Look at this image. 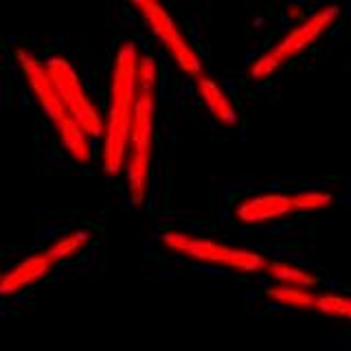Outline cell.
<instances>
[{
  "label": "cell",
  "mask_w": 351,
  "mask_h": 351,
  "mask_svg": "<svg viewBox=\"0 0 351 351\" xmlns=\"http://www.w3.org/2000/svg\"><path fill=\"white\" fill-rule=\"evenodd\" d=\"M93 241V235L88 233L86 228H73L66 230L60 237H55L51 244L44 248L51 255V259L55 261V266H60L64 261L75 259L80 252H84L88 248V244Z\"/></svg>",
  "instance_id": "cell-13"
},
{
  "label": "cell",
  "mask_w": 351,
  "mask_h": 351,
  "mask_svg": "<svg viewBox=\"0 0 351 351\" xmlns=\"http://www.w3.org/2000/svg\"><path fill=\"white\" fill-rule=\"evenodd\" d=\"M296 213L294 197L288 191H255L239 197L233 206V219L241 226H270L290 219Z\"/></svg>",
  "instance_id": "cell-8"
},
{
  "label": "cell",
  "mask_w": 351,
  "mask_h": 351,
  "mask_svg": "<svg viewBox=\"0 0 351 351\" xmlns=\"http://www.w3.org/2000/svg\"><path fill=\"white\" fill-rule=\"evenodd\" d=\"M325 318H332L338 323H349L351 325V294L345 292H316V303L314 310Z\"/></svg>",
  "instance_id": "cell-14"
},
{
  "label": "cell",
  "mask_w": 351,
  "mask_h": 351,
  "mask_svg": "<svg viewBox=\"0 0 351 351\" xmlns=\"http://www.w3.org/2000/svg\"><path fill=\"white\" fill-rule=\"evenodd\" d=\"M294 204H296V213H316V211H325L334 204V191L323 189V186H312V189H301V191H292Z\"/></svg>",
  "instance_id": "cell-15"
},
{
  "label": "cell",
  "mask_w": 351,
  "mask_h": 351,
  "mask_svg": "<svg viewBox=\"0 0 351 351\" xmlns=\"http://www.w3.org/2000/svg\"><path fill=\"white\" fill-rule=\"evenodd\" d=\"M261 296L266 301L288 307V310H303L312 312L316 303V288H299V285H281V283H270L261 290Z\"/></svg>",
  "instance_id": "cell-12"
},
{
  "label": "cell",
  "mask_w": 351,
  "mask_h": 351,
  "mask_svg": "<svg viewBox=\"0 0 351 351\" xmlns=\"http://www.w3.org/2000/svg\"><path fill=\"white\" fill-rule=\"evenodd\" d=\"M141 49L134 40L121 42L112 66H110L108 84V110L104 114L101 134V171L110 178L123 173L128 138L136 106V71Z\"/></svg>",
  "instance_id": "cell-1"
},
{
  "label": "cell",
  "mask_w": 351,
  "mask_h": 351,
  "mask_svg": "<svg viewBox=\"0 0 351 351\" xmlns=\"http://www.w3.org/2000/svg\"><path fill=\"white\" fill-rule=\"evenodd\" d=\"M340 20V7L325 5L318 7L314 14L292 25L283 36L272 44L270 49L259 53L248 66V80L255 84H263L272 80L290 60L299 58L305 51H310L314 44L325 38Z\"/></svg>",
  "instance_id": "cell-5"
},
{
  "label": "cell",
  "mask_w": 351,
  "mask_h": 351,
  "mask_svg": "<svg viewBox=\"0 0 351 351\" xmlns=\"http://www.w3.org/2000/svg\"><path fill=\"white\" fill-rule=\"evenodd\" d=\"M53 268L55 261L47 250H36L31 255H25L11 268L0 270V296H16L33 288L44 277H49Z\"/></svg>",
  "instance_id": "cell-9"
},
{
  "label": "cell",
  "mask_w": 351,
  "mask_h": 351,
  "mask_svg": "<svg viewBox=\"0 0 351 351\" xmlns=\"http://www.w3.org/2000/svg\"><path fill=\"white\" fill-rule=\"evenodd\" d=\"M14 62L33 99H36V104L40 106L44 117L51 121L55 136H58L66 156L73 162L82 165V167H88L95 160V145H93L95 141L88 138L82 132V128L73 121V117L66 112L62 99L58 90H55L47 69H44V60L38 58L31 49L18 47L14 51Z\"/></svg>",
  "instance_id": "cell-3"
},
{
  "label": "cell",
  "mask_w": 351,
  "mask_h": 351,
  "mask_svg": "<svg viewBox=\"0 0 351 351\" xmlns=\"http://www.w3.org/2000/svg\"><path fill=\"white\" fill-rule=\"evenodd\" d=\"M193 93L197 97V101L202 104V108L208 112L215 123L224 130H233L239 121L237 108L233 104V99L226 93V88L219 84L215 77L206 75L204 71L200 75L193 77Z\"/></svg>",
  "instance_id": "cell-10"
},
{
  "label": "cell",
  "mask_w": 351,
  "mask_h": 351,
  "mask_svg": "<svg viewBox=\"0 0 351 351\" xmlns=\"http://www.w3.org/2000/svg\"><path fill=\"white\" fill-rule=\"evenodd\" d=\"M130 5L138 11V16L145 22L149 33L158 40L162 51L167 53L171 64L182 75L193 77L204 71V62L191 42L186 40L180 25L171 16V11L162 5V0H130Z\"/></svg>",
  "instance_id": "cell-7"
},
{
  "label": "cell",
  "mask_w": 351,
  "mask_h": 351,
  "mask_svg": "<svg viewBox=\"0 0 351 351\" xmlns=\"http://www.w3.org/2000/svg\"><path fill=\"white\" fill-rule=\"evenodd\" d=\"M261 274L270 283L299 285V288H318V283H321V277L314 270L305 268L303 263H296L283 257H268L266 268H263Z\"/></svg>",
  "instance_id": "cell-11"
},
{
  "label": "cell",
  "mask_w": 351,
  "mask_h": 351,
  "mask_svg": "<svg viewBox=\"0 0 351 351\" xmlns=\"http://www.w3.org/2000/svg\"><path fill=\"white\" fill-rule=\"evenodd\" d=\"M44 69H47L66 112L73 117V121L82 128L88 138L101 141L104 114L99 112L93 97L88 95L84 80L80 71L75 69V64L69 58H64V55H51V58L44 60Z\"/></svg>",
  "instance_id": "cell-6"
},
{
  "label": "cell",
  "mask_w": 351,
  "mask_h": 351,
  "mask_svg": "<svg viewBox=\"0 0 351 351\" xmlns=\"http://www.w3.org/2000/svg\"><path fill=\"white\" fill-rule=\"evenodd\" d=\"M158 241L171 255H178L195 263H204V266L230 270L237 274H261L268 261V255L261 250L228 244V241H222L217 237L191 233V230H180V228L162 230Z\"/></svg>",
  "instance_id": "cell-4"
},
{
  "label": "cell",
  "mask_w": 351,
  "mask_h": 351,
  "mask_svg": "<svg viewBox=\"0 0 351 351\" xmlns=\"http://www.w3.org/2000/svg\"><path fill=\"white\" fill-rule=\"evenodd\" d=\"M158 110V64L152 53H141L136 71V106L125 152V186L132 206H143L149 195L154 130Z\"/></svg>",
  "instance_id": "cell-2"
}]
</instances>
